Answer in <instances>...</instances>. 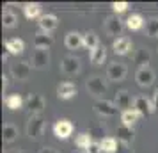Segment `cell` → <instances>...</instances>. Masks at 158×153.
Returning <instances> with one entry per match:
<instances>
[{"label": "cell", "mask_w": 158, "mask_h": 153, "mask_svg": "<svg viewBox=\"0 0 158 153\" xmlns=\"http://www.w3.org/2000/svg\"><path fill=\"white\" fill-rule=\"evenodd\" d=\"M124 25H126V23L123 22L119 16H117V15H112V16H108L107 20H105V32H107V36L119 39V37H123Z\"/></svg>", "instance_id": "1"}, {"label": "cell", "mask_w": 158, "mask_h": 153, "mask_svg": "<svg viewBox=\"0 0 158 153\" xmlns=\"http://www.w3.org/2000/svg\"><path fill=\"white\" fill-rule=\"evenodd\" d=\"M44 126H46V121L41 114L39 116H30L29 123H27V135L30 139H39L44 134Z\"/></svg>", "instance_id": "2"}, {"label": "cell", "mask_w": 158, "mask_h": 153, "mask_svg": "<svg viewBox=\"0 0 158 153\" xmlns=\"http://www.w3.org/2000/svg\"><path fill=\"white\" fill-rule=\"evenodd\" d=\"M85 87L94 98H100L101 100V96L107 93V82L103 80L101 77H91V79H87Z\"/></svg>", "instance_id": "3"}, {"label": "cell", "mask_w": 158, "mask_h": 153, "mask_svg": "<svg viewBox=\"0 0 158 153\" xmlns=\"http://www.w3.org/2000/svg\"><path fill=\"white\" fill-rule=\"evenodd\" d=\"M44 98L41 95H37V93H30L27 96V100H25V107L29 109L30 116H39L44 109Z\"/></svg>", "instance_id": "4"}, {"label": "cell", "mask_w": 158, "mask_h": 153, "mask_svg": "<svg viewBox=\"0 0 158 153\" xmlns=\"http://www.w3.org/2000/svg\"><path fill=\"white\" fill-rule=\"evenodd\" d=\"M126 73H128V68L124 62H112L107 68V79L112 82H121L126 79Z\"/></svg>", "instance_id": "5"}, {"label": "cell", "mask_w": 158, "mask_h": 153, "mask_svg": "<svg viewBox=\"0 0 158 153\" xmlns=\"http://www.w3.org/2000/svg\"><path fill=\"white\" fill-rule=\"evenodd\" d=\"M48 64H50V52L46 48H36L30 59V66L36 70H44Z\"/></svg>", "instance_id": "6"}, {"label": "cell", "mask_w": 158, "mask_h": 153, "mask_svg": "<svg viewBox=\"0 0 158 153\" xmlns=\"http://www.w3.org/2000/svg\"><path fill=\"white\" fill-rule=\"evenodd\" d=\"M94 110L103 117H112L117 114L119 107L115 105V102H108V100H98L94 103Z\"/></svg>", "instance_id": "7"}, {"label": "cell", "mask_w": 158, "mask_h": 153, "mask_svg": "<svg viewBox=\"0 0 158 153\" xmlns=\"http://www.w3.org/2000/svg\"><path fill=\"white\" fill-rule=\"evenodd\" d=\"M30 71H32V66L29 62H25V61H20V62L11 64V75H13V79H16V80H27L30 77Z\"/></svg>", "instance_id": "8"}, {"label": "cell", "mask_w": 158, "mask_h": 153, "mask_svg": "<svg viewBox=\"0 0 158 153\" xmlns=\"http://www.w3.org/2000/svg\"><path fill=\"white\" fill-rule=\"evenodd\" d=\"M135 80L140 87H149L151 84L155 82V71L151 70L149 66H144V68H139L135 73Z\"/></svg>", "instance_id": "9"}, {"label": "cell", "mask_w": 158, "mask_h": 153, "mask_svg": "<svg viewBox=\"0 0 158 153\" xmlns=\"http://www.w3.org/2000/svg\"><path fill=\"white\" fill-rule=\"evenodd\" d=\"M73 123L69 119H59L57 123L53 125V135L57 139H68L73 134Z\"/></svg>", "instance_id": "10"}, {"label": "cell", "mask_w": 158, "mask_h": 153, "mask_svg": "<svg viewBox=\"0 0 158 153\" xmlns=\"http://www.w3.org/2000/svg\"><path fill=\"white\" fill-rule=\"evenodd\" d=\"M133 109L140 114V116H149L155 112V105L153 102H149L146 96H137L135 102H133Z\"/></svg>", "instance_id": "11"}, {"label": "cell", "mask_w": 158, "mask_h": 153, "mask_svg": "<svg viewBox=\"0 0 158 153\" xmlns=\"http://www.w3.org/2000/svg\"><path fill=\"white\" fill-rule=\"evenodd\" d=\"M60 71L64 75H77L80 71V61L73 55H68V57L62 59L60 62Z\"/></svg>", "instance_id": "12"}, {"label": "cell", "mask_w": 158, "mask_h": 153, "mask_svg": "<svg viewBox=\"0 0 158 153\" xmlns=\"http://www.w3.org/2000/svg\"><path fill=\"white\" fill-rule=\"evenodd\" d=\"M133 102L135 100H131V95H130L128 91H117V95H115V105L119 107V110H130L133 109Z\"/></svg>", "instance_id": "13"}, {"label": "cell", "mask_w": 158, "mask_h": 153, "mask_svg": "<svg viewBox=\"0 0 158 153\" xmlns=\"http://www.w3.org/2000/svg\"><path fill=\"white\" fill-rule=\"evenodd\" d=\"M77 95V86L73 82H60L57 86V96L60 100H69Z\"/></svg>", "instance_id": "14"}, {"label": "cell", "mask_w": 158, "mask_h": 153, "mask_svg": "<svg viewBox=\"0 0 158 153\" xmlns=\"http://www.w3.org/2000/svg\"><path fill=\"white\" fill-rule=\"evenodd\" d=\"M4 46H6L7 53L18 55V53H23V50H25V41L20 39V37H13V39H6L4 41Z\"/></svg>", "instance_id": "15"}, {"label": "cell", "mask_w": 158, "mask_h": 153, "mask_svg": "<svg viewBox=\"0 0 158 153\" xmlns=\"http://www.w3.org/2000/svg\"><path fill=\"white\" fill-rule=\"evenodd\" d=\"M59 25V20L55 15H43L39 18V29L46 32V34H50L52 30H55Z\"/></svg>", "instance_id": "16"}, {"label": "cell", "mask_w": 158, "mask_h": 153, "mask_svg": "<svg viewBox=\"0 0 158 153\" xmlns=\"http://www.w3.org/2000/svg\"><path fill=\"white\" fill-rule=\"evenodd\" d=\"M64 43H66V46H68L69 50H78L80 46H84V34H80V32H77V30L68 32Z\"/></svg>", "instance_id": "17"}, {"label": "cell", "mask_w": 158, "mask_h": 153, "mask_svg": "<svg viewBox=\"0 0 158 153\" xmlns=\"http://www.w3.org/2000/svg\"><path fill=\"white\" fill-rule=\"evenodd\" d=\"M112 50H114L115 55H126L130 50H131V41L128 37H119V39H114V45H112Z\"/></svg>", "instance_id": "18"}, {"label": "cell", "mask_w": 158, "mask_h": 153, "mask_svg": "<svg viewBox=\"0 0 158 153\" xmlns=\"http://www.w3.org/2000/svg\"><path fill=\"white\" fill-rule=\"evenodd\" d=\"M52 43H53V37L50 36V34H46V32H43V30H39V32H36L34 34V46L36 48H50Z\"/></svg>", "instance_id": "19"}, {"label": "cell", "mask_w": 158, "mask_h": 153, "mask_svg": "<svg viewBox=\"0 0 158 153\" xmlns=\"http://www.w3.org/2000/svg\"><path fill=\"white\" fill-rule=\"evenodd\" d=\"M23 15L27 20H34V18H41V4L37 2H29L23 6Z\"/></svg>", "instance_id": "20"}, {"label": "cell", "mask_w": 158, "mask_h": 153, "mask_svg": "<svg viewBox=\"0 0 158 153\" xmlns=\"http://www.w3.org/2000/svg\"><path fill=\"white\" fill-rule=\"evenodd\" d=\"M117 139L124 142V144H131L133 142V139H135V134H133V128H130V126H117Z\"/></svg>", "instance_id": "21"}, {"label": "cell", "mask_w": 158, "mask_h": 153, "mask_svg": "<svg viewBox=\"0 0 158 153\" xmlns=\"http://www.w3.org/2000/svg\"><path fill=\"white\" fill-rule=\"evenodd\" d=\"M139 117H140V114L137 112L135 109H130V110H124V112H121V121L124 126H130V128H133V125L139 121Z\"/></svg>", "instance_id": "22"}, {"label": "cell", "mask_w": 158, "mask_h": 153, "mask_svg": "<svg viewBox=\"0 0 158 153\" xmlns=\"http://www.w3.org/2000/svg\"><path fill=\"white\" fill-rule=\"evenodd\" d=\"M16 137H18V128H16L15 125H11V123L4 125V128H2V139H4V142H13V141H16Z\"/></svg>", "instance_id": "23"}, {"label": "cell", "mask_w": 158, "mask_h": 153, "mask_svg": "<svg viewBox=\"0 0 158 153\" xmlns=\"http://www.w3.org/2000/svg\"><path fill=\"white\" fill-rule=\"evenodd\" d=\"M89 59H91V62H93L94 66H100L103 64V61L107 59V50H105V46L103 45H100L96 50L91 52V55H89Z\"/></svg>", "instance_id": "24"}, {"label": "cell", "mask_w": 158, "mask_h": 153, "mask_svg": "<svg viewBox=\"0 0 158 153\" xmlns=\"http://www.w3.org/2000/svg\"><path fill=\"white\" fill-rule=\"evenodd\" d=\"M84 46H85L87 50H96L98 46H100V39H98V36H96V32H93V30H89V32H85L84 34Z\"/></svg>", "instance_id": "25"}, {"label": "cell", "mask_w": 158, "mask_h": 153, "mask_svg": "<svg viewBox=\"0 0 158 153\" xmlns=\"http://www.w3.org/2000/svg\"><path fill=\"white\" fill-rule=\"evenodd\" d=\"M124 23H126V27H128L130 30H140L146 22H144V18L140 15H130Z\"/></svg>", "instance_id": "26"}, {"label": "cell", "mask_w": 158, "mask_h": 153, "mask_svg": "<svg viewBox=\"0 0 158 153\" xmlns=\"http://www.w3.org/2000/svg\"><path fill=\"white\" fill-rule=\"evenodd\" d=\"M6 105L11 110H20L23 107V98L20 95H9L6 96Z\"/></svg>", "instance_id": "27"}, {"label": "cell", "mask_w": 158, "mask_h": 153, "mask_svg": "<svg viewBox=\"0 0 158 153\" xmlns=\"http://www.w3.org/2000/svg\"><path fill=\"white\" fill-rule=\"evenodd\" d=\"M75 144L78 146L80 150H84V151H85L87 148L93 144L91 134H87V132H82V134H78V135H77V139H75Z\"/></svg>", "instance_id": "28"}, {"label": "cell", "mask_w": 158, "mask_h": 153, "mask_svg": "<svg viewBox=\"0 0 158 153\" xmlns=\"http://www.w3.org/2000/svg\"><path fill=\"white\" fill-rule=\"evenodd\" d=\"M101 144V150H103V153H115L117 151V141H115L114 137H105L100 141Z\"/></svg>", "instance_id": "29"}, {"label": "cell", "mask_w": 158, "mask_h": 153, "mask_svg": "<svg viewBox=\"0 0 158 153\" xmlns=\"http://www.w3.org/2000/svg\"><path fill=\"white\" fill-rule=\"evenodd\" d=\"M16 23H18V18H16L15 13L4 11V15H2V25L6 29H13V27H16Z\"/></svg>", "instance_id": "30"}, {"label": "cell", "mask_w": 158, "mask_h": 153, "mask_svg": "<svg viewBox=\"0 0 158 153\" xmlns=\"http://www.w3.org/2000/svg\"><path fill=\"white\" fill-rule=\"evenodd\" d=\"M146 34L149 37H158V18H149L146 22Z\"/></svg>", "instance_id": "31"}, {"label": "cell", "mask_w": 158, "mask_h": 153, "mask_svg": "<svg viewBox=\"0 0 158 153\" xmlns=\"http://www.w3.org/2000/svg\"><path fill=\"white\" fill-rule=\"evenodd\" d=\"M112 9H114L115 15H121V13H124L128 9V2H114L112 4Z\"/></svg>", "instance_id": "32"}, {"label": "cell", "mask_w": 158, "mask_h": 153, "mask_svg": "<svg viewBox=\"0 0 158 153\" xmlns=\"http://www.w3.org/2000/svg\"><path fill=\"white\" fill-rule=\"evenodd\" d=\"M85 153H103V150H101V144H100V142H94V141H93V144H91V146L85 150Z\"/></svg>", "instance_id": "33"}, {"label": "cell", "mask_w": 158, "mask_h": 153, "mask_svg": "<svg viewBox=\"0 0 158 153\" xmlns=\"http://www.w3.org/2000/svg\"><path fill=\"white\" fill-rule=\"evenodd\" d=\"M39 153H59L55 148H52V146H44V148H41L39 150Z\"/></svg>", "instance_id": "34"}, {"label": "cell", "mask_w": 158, "mask_h": 153, "mask_svg": "<svg viewBox=\"0 0 158 153\" xmlns=\"http://www.w3.org/2000/svg\"><path fill=\"white\" fill-rule=\"evenodd\" d=\"M153 105H155V110L158 109V89L155 91V98H153Z\"/></svg>", "instance_id": "35"}, {"label": "cell", "mask_w": 158, "mask_h": 153, "mask_svg": "<svg viewBox=\"0 0 158 153\" xmlns=\"http://www.w3.org/2000/svg\"><path fill=\"white\" fill-rule=\"evenodd\" d=\"M6 153H23L22 150H18V148H13V150H7Z\"/></svg>", "instance_id": "36"}, {"label": "cell", "mask_w": 158, "mask_h": 153, "mask_svg": "<svg viewBox=\"0 0 158 153\" xmlns=\"http://www.w3.org/2000/svg\"><path fill=\"white\" fill-rule=\"evenodd\" d=\"M2 86H4V87H6V86H7V77H6V75H4V77H2Z\"/></svg>", "instance_id": "37"}, {"label": "cell", "mask_w": 158, "mask_h": 153, "mask_svg": "<svg viewBox=\"0 0 158 153\" xmlns=\"http://www.w3.org/2000/svg\"><path fill=\"white\" fill-rule=\"evenodd\" d=\"M73 153H85V151H73Z\"/></svg>", "instance_id": "38"}]
</instances>
